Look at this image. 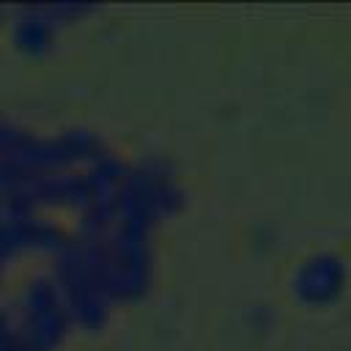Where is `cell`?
I'll use <instances>...</instances> for the list:
<instances>
[{
    "mask_svg": "<svg viewBox=\"0 0 351 351\" xmlns=\"http://www.w3.org/2000/svg\"><path fill=\"white\" fill-rule=\"evenodd\" d=\"M77 239L93 255L112 302H134L148 293L154 280L151 233L110 222L101 233H77Z\"/></svg>",
    "mask_w": 351,
    "mask_h": 351,
    "instance_id": "obj_1",
    "label": "cell"
},
{
    "mask_svg": "<svg viewBox=\"0 0 351 351\" xmlns=\"http://www.w3.org/2000/svg\"><path fill=\"white\" fill-rule=\"evenodd\" d=\"M184 206V189L165 159H143L126 167L112 197V222L151 233L162 219Z\"/></svg>",
    "mask_w": 351,
    "mask_h": 351,
    "instance_id": "obj_2",
    "label": "cell"
},
{
    "mask_svg": "<svg viewBox=\"0 0 351 351\" xmlns=\"http://www.w3.org/2000/svg\"><path fill=\"white\" fill-rule=\"evenodd\" d=\"M66 299V307L71 313L74 326L80 329H101L110 318L112 296L101 280V271L88 252V247L74 236L69 239L58 255H52V271H49Z\"/></svg>",
    "mask_w": 351,
    "mask_h": 351,
    "instance_id": "obj_3",
    "label": "cell"
},
{
    "mask_svg": "<svg viewBox=\"0 0 351 351\" xmlns=\"http://www.w3.org/2000/svg\"><path fill=\"white\" fill-rule=\"evenodd\" d=\"M16 335L36 351L58 348L74 326L66 299L52 274H33L19 288L14 307L5 310Z\"/></svg>",
    "mask_w": 351,
    "mask_h": 351,
    "instance_id": "obj_4",
    "label": "cell"
},
{
    "mask_svg": "<svg viewBox=\"0 0 351 351\" xmlns=\"http://www.w3.org/2000/svg\"><path fill=\"white\" fill-rule=\"evenodd\" d=\"M88 5H36V8H22L11 19V41L19 52L30 58H41L55 47L58 30L82 14H88Z\"/></svg>",
    "mask_w": 351,
    "mask_h": 351,
    "instance_id": "obj_5",
    "label": "cell"
},
{
    "mask_svg": "<svg viewBox=\"0 0 351 351\" xmlns=\"http://www.w3.org/2000/svg\"><path fill=\"white\" fill-rule=\"evenodd\" d=\"M348 282L346 261L337 252H310L291 274V293L304 304L335 302Z\"/></svg>",
    "mask_w": 351,
    "mask_h": 351,
    "instance_id": "obj_6",
    "label": "cell"
},
{
    "mask_svg": "<svg viewBox=\"0 0 351 351\" xmlns=\"http://www.w3.org/2000/svg\"><path fill=\"white\" fill-rule=\"evenodd\" d=\"M69 239L58 225L38 214H16L0 222V255L8 261L36 252V255H58Z\"/></svg>",
    "mask_w": 351,
    "mask_h": 351,
    "instance_id": "obj_7",
    "label": "cell"
},
{
    "mask_svg": "<svg viewBox=\"0 0 351 351\" xmlns=\"http://www.w3.org/2000/svg\"><path fill=\"white\" fill-rule=\"evenodd\" d=\"M0 351H36L33 346H27L16 335V329H14V324H11L5 310H0Z\"/></svg>",
    "mask_w": 351,
    "mask_h": 351,
    "instance_id": "obj_8",
    "label": "cell"
},
{
    "mask_svg": "<svg viewBox=\"0 0 351 351\" xmlns=\"http://www.w3.org/2000/svg\"><path fill=\"white\" fill-rule=\"evenodd\" d=\"M5 269H8V258L0 255V288H3V280H5Z\"/></svg>",
    "mask_w": 351,
    "mask_h": 351,
    "instance_id": "obj_9",
    "label": "cell"
},
{
    "mask_svg": "<svg viewBox=\"0 0 351 351\" xmlns=\"http://www.w3.org/2000/svg\"><path fill=\"white\" fill-rule=\"evenodd\" d=\"M3 219H5V208L0 206V222H3Z\"/></svg>",
    "mask_w": 351,
    "mask_h": 351,
    "instance_id": "obj_10",
    "label": "cell"
},
{
    "mask_svg": "<svg viewBox=\"0 0 351 351\" xmlns=\"http://www.w3.org/2000/svg\"><path fill=\"white\" fill-rule=\"evenodd\" d=\"M0 22H3V16H0Z\"/></svg>",
    "mask_w": 351,
    "mask_h": 351,
    "instance_id": "obj_11",
    "label": "cell"
}]
</instances>
